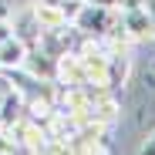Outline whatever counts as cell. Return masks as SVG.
I'll list each match as a JSON object with an SVG mask.
<instances>
[{
    "label": "cell",
    "instance_id": "6da1fadb",
    "mask_svg": "<svg viewBox=\"0 0 155 155\" xmlns=\"http://www.w3.org/2000/svg\"><path fill=\"white\" fill-rule=\"evenodd\" d=\"M27 51H31V47L24 44L20 37H7L4 44H0V68H4V71H20Z\"/></svg>",
    "mask_w": 155,
    "mask_h": 155
},
{
    "label": "cell",
    "instance_id": "7a4b0ae2",
    "mask_svg": "<svg viewBox=\"0 0 155 155\" xmlns=\"http://www.w3.org/2000/svg\"><path fill=\"white\" fill-rule=\"evenodd\" d=\"M7 37H14V24H10V20H4V17H0V44H4Z\"/></svg>",
    "mask_w": 155,
    "mask_h": 155
},
{
    "label": "cell",
    "instance_id": "3957f363",
    "mask_svg": "<svg viewBox=\"0 0 155 155\" xmlns=\"http://www.w3.org/2000/svg\"><path fill=\"white\" fill-rule=\"evenodd\" d=\"M138 155H155V132L145 138V145H142V152H138Z\"/></svg>",
    "mask_w": 155,
    "mask_h": 155
},
{
    "label": "cell",
    "instance_id": "277c9868",
    "mask_svg": "<svg viewBox=\"0 0 155 155\" xmlns=\"http://www.w3.org/2000/svg\"><path fill=\"white\" fill-rule=\"evenodd\" d=\"M145 10H148V20H152V34H155V0H145Z\"/></svg>",
    "mask_w": 155,
    "mask_h": 155
}]
</instances>
